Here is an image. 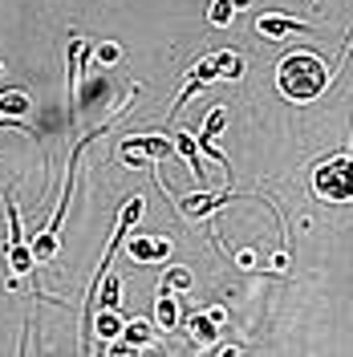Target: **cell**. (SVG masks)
Here are the masks:
<instances>
[{
  "label": "cell",
  "mask_w": 353,
  "mask_h": 357,
  "mask_svg": "<svg viewBox=\"0 0 353 357\" xmlns=\"http://www.w3.org/2000/svg\"><path fill=\"white\" fill-rule=\"evenodd\" d=\"M325 86H329V66L313 49H296V53L280 57V66H276V89L285 93L288 102H313V98L325 93Z\"/></svg>",
  "instance_id": "6da1fadb"
},
{
  "label": "cell",
  "mask_w": 353,
  "mask_h": 357,
  "mask_svg": "<svg viewBox=\"0 0 353 357\" xmlns=\"http://www.w3.org/2000/svg\"><path fill=\"white\" fill-rule=\"evenodd\" d=\"M313 191L325 203H350L353 199V155H337L313 171Z\"/></svg>",
  "instance_id": "7a4b0ae2"
},
{
  "label": "cell",
  "mask_w": 353,
  "mask_h": 357,
  "mask_svg": "<svg viewBox=\"0 0 353 357\" xmlns=\"http://www.w3.org/2000/svg\"><path fill=\"white\" fill-rule=\"evenodd\" d=\"M122 162L130 167H155V162H167L175 155V138H163V134H134L118 146Z\"/></svg>",
  "instance_id": "3957f363"
},
{
  "label": "cell",
  "mask_w": 353,
  "mask_h": 357,
  "mask_svg": "<svg viewBox=\"0 0 353 357\" xmlns=\"http://www.w3.org/2000/svg\"><path fill=\"white\" fill-rule=\"evenodd\" d=\"M4 207H8V240H4V256H8V268H13V276H24V272H33L37 260H33V244H24V231H21V211H17V203L13 195H4Z\"/></svg>",
  "instance_id": "277c9868"
},
{
  "label": "cell",
  "mask_w": 353,
  "mask_h": 357,
  "mask_svg": "<svg viewBox=\"0 0 353 357\" xmlns=\"http://www.w3.org/2000/svg\"><path fill=\"white\" fill-rule=\"evenodd\" d=\"M171 256V240L167 236H130V244H126V260L130 264H163Z\"/></svg>",
  "instance_id": "5b68a950"
},
{
  "label": "cell",
  "mask_w": 353,
  "mask_h": 357,
  "mask_svg": "<svg viewBox=\"0 0 353 357\" xmlns=\"http://www.w3.org/2000/svg\"><path fill=\"white\" fill-rule=\"evenodd\" d=\"M301 29H309V24L296 21V17H285V13H264V17H256V33H260L264 41H285L292 33H301Z\"/></svg>",
  "instance_id": "8992f818"
},
{
  "label": "cell",
  "mask_w": 353,
  "mask_h": 357,
  "mask_svg": "<svg viewBox=\"0 0 353 357\" xmlns=\"http://www.w3.org/2000/svg\"><path fill=\"white\" fill-rule=\"evenodd\" d=\"M227 199H232L227 191H220V195H207V191H199V195H179L175 207L187 215V220H207V215H211V211H220Z\"/></svg>",
  "instance_id": "52a82bcc"
},
{
  "label": "cell",
  "mask_w": 353,
  "mask_h": 357,
  "mask_svg": "<svg viewBox=\"0 0 353 357\" xmlns=\"http://www.w3.org/2000/svg\"><path fill=\"white\" fill-rule=\"evenodd\" d=\"M211 82H220V69H216V57H203L195 69H191V77H187V86H183V93H179L175 102V114L183 110V102H191V93H199L203 86H211Z\"/></svg>",
  "instance_id": "ba28073f"
},
{
  "label": "cell",
  "mask_w": 353,
  "mask_h": 357,
  "mask_svg": "<svg viewBox=\"0 0 353 357\" xmlns=\"http://www.w3.org/2000/svg\"><path fill=\"white\" fill-rule=\"evenodd\" d=\"M223 126H227V110H220V106H216V110L203 118V130H199V146H203L207 155L216 158L220 167H227V155H223V151H216V134H220Z\"/></svg>",
  "instance_id": "9c48e42d"
},
{
  "label": "cell",
  "mask_w": 353,
  "mask_h": 357,
  "mask_svg": "<svg viewBox=\"0 0 353 357\" xmlns=\"http://www.w3.org/2000/svg\"><path fill=\"white\" fill-rule=\"evenodd\" d=\"M220 325H223V312L220 309L191 312V321H187V329H191V341H195V345H211V341L220 337Z\"/></svg>",
  "instance_id": "30bf717a"
},
{
  "label": "cell",
  "mask_w": 353,
  "mask_h": 357,
  "mask_svg": "<svg viewBox=\"0 0 353 357\" xmlns=\"http://www.w3.org/2000/svg\"><path fill=\"white\" fill-rule=\"evenodd\" d=\"M66 57H69V110L77 114V86H82V73H86V57H89V45L86 41H69L66 49Z\"/></svg>",
  "instance_id": "8fae6325"
},
{
  "label": "cell",
  "mask_w": 353,
  "mask_h": 357,
  "mask_svg": "<svg viewBox=\"0 0 353 357\" xmlns=\"http://www.w3.org/2000/svg\"><path fill=\"white\" fill-rule=\"evenodd\" d=\"M175 151L187 158V167H191L195 183L203 187V183H207V171H203V158H199V151H195V138H191V130H179L175 134Z\"/></svg>",
  "instance_id": "7c38bea8"
},
{
  "label": "cell",
  "mask_w": 353,
  "mask_h": 357,
  "mask_svg": "<svg viewBox=\"0 0 353 357\" xmlns=\"http://www.w3.org/2000/svg\"><path fill=\"white\" fill-rule=\"evenodd\" d=\"M155 317H158V329L163 333H171L179 325V301H175V292H167V289H158V301H155Z\"/></svg>",
  "instance_id": "4fadbf2b"
},
{
  "label": "cell",
  "mask_w": 353,
  "mask_h": 357,
  "mask_svg": "<svg viewBox=\"0 0 353 357\" xmlns=\"http://www.w3.org/2000/svg\"><path fill=\"white\" fill-rule=\"evenodd\" d=\"M29 110H33V98H29L24 89H8V93H0V118H24Z\"/></svg>",
  "instance_id": "5bb4252c"
},
{
  "label": "cell",
  "mask_w": 353,
  "mask_h": 357,
  "mask_svg": "<svg viewBox=\"0 0 353 357\" xmlns=\"http://www.w3.org/2000/svg\"><path fill=\"white\" fill-rule=\"evenodd\" d=\"M216 57V69H220V82H240L243 77V57L236 49H223V53H211Z\"/></svg>",
  "instance_id": "9a60e30c"
},
{
  "label": "cell",
  "mask_w": 353,
  "mask_h": 357,
  "mask_svg": "<svg viewBox=\"0 0 353 357\" xmlns=\"http://www.w3.org/2000/svg\"><path fill=\"white\" fill-rule=\"evenodd\" d=\"M122 337H126V345H130V349H142V345H151L155 325H151V321H142V317H134V321H126Z\"/></svg>",
  "instance_id": "2e32d148"
},
{
  "label": "cell",
  "mask_w": 353,
  "mask_h": 357,
  "mask_svg": "<svg viewBox=\"0 0 353 357\" xmlns=\"http://www.w3.org/2000/svg\"><path fill=\"white\" fill-rule=\"evenodd\" d=\"M93 329H98V337H122L126 321H122L114 309H98V317H93Z\"/></svg>",
  "instance_id": "e0dca14e"
},
{
  "label": "cell",
  "mask_w": 353,
  "mask_h": 357,
  "mask_svg": "<svg viewBox=\"0 0 353 357\" xmlns=\"http://www.w3.org/2000/svg\"><path fill=\"white\" fill-rule=\"evenodd\" d=\"M236 4L232 0H211V8H207V24H216V29H227V24L236 21Z\"/></svg>",
  "instance_id": "ac0fdd59"
},
{
  "label": "cell",
  "mask_w": 353,
  "mask_h": 357,
  "mask_svg": "<svg viewBox=\"0 0 353 357\" xmlns=\"http://www.w3.org/2000/svg\"><path fill=\"white\" fill-rule=\"evenodd\" d=\"M191 284H195V276H191L187 268H171V272L163 276V289L167 292H187Z\"/></svg>",
  "instance_id": "d6986e66"
},
{
  "label": "cell",
  "mask_w": 353,
  "mask_h": 357,
  "mask_svg": "<svg viewBox=\"0 0 353 357\" xmlns=\"http://www.w3.org/2000/svg\"><path fill=\"white\" fill-rule=\"evenodd\" d=\"M93 57H98V61H118V45H102V49H93Z\"/></svg>",
  "instance_id": "ffe728a7"
},
{
  "label": "cell",
  "mask_w": 353,
  "mask_h": 357,
  "mask_svg": "<svg viewBox=\"0 0 353 357\" xmlns=\"http://www.w3.org/2000/svg\"><path fill=\"white\" fill-rule=\"evenodd\" d=\"M232 4H236V8H248V4H252V0H232Z\"/></svg>",
  "instance_id": "44dd1931"
}]
</instances>
